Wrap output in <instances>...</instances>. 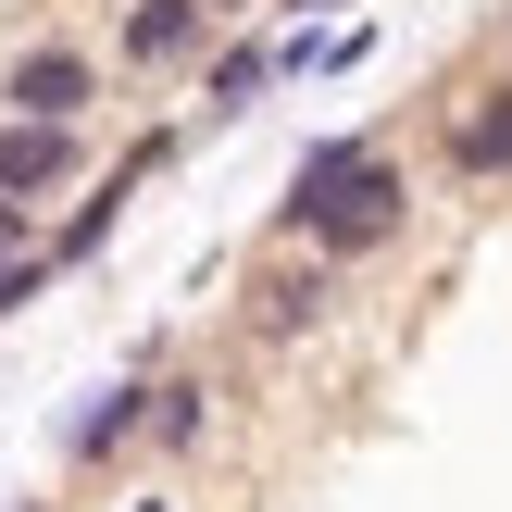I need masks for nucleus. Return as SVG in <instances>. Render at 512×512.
Instances as JSON below:
<instances>
[{
  "label": "nucleus",
  "mask_w": 512,
  "mask_h": 512,
  "mask_svg": "<svg viewBox=\"0 0 512 512\" xmlns=\"http://www.w3.org/2000/svg\"><path fill=\"white\" fill-rule=\"evenodd\" d=\"M275 225H288L300 250H325V263H363V250H388L400 225H413V175H400L375 138H325V150H300Z\"/></svg>",
  "instance_id": "nucleus-1"
},
{
  "label": "nucleus",
  "mask_w": 512,
  "mask_h": 512,
  "mask_svg": "<svg viewBox=\"0 0 512 512\" xmlns=\"http://www.w3.org/2000/svg\"><path fill=\"white\" fill-rule=\"evenodd\" d=\"M88 100H100V63L75 38H38L13 75H0V113H38V125H88Z\"/></svg>",
  "instance_id": "nucleus-2"
},
{
  "label": "nucleus",
  "mask_w": 512,
  "mask_h": 512,
  "mask_svg": "<svg viewBox=\"0 0 512 512\" xmlns=\"http://www.w3.org/2000/svg\"><path fill=\"white\" fill-rule=\"evenodd\" d=\"M325 313H338V263H325V250L313 263H275L263 288H250V338H313Z\"/></svg>",
  "instance_id": "nucleus-3"
},
{
  "label": "nucleus",
  "mask_w": 512,
  "mask_h": 512,
  "mask_svg": "<svg viewBox=\"0 0 512 512\" xmlns=\"http://www.w3.org/2000/svg\"><path fill=\"white\" fill-rule=\"evenodd\" d=\"M50 188H75V125L0 113V200H50Z\"/></svg>",
  "instance_id": "nucleus-4"
},
{
  "label": "nucleus",
  "mask_w": 512,
  "mask_h": 512,
  "mask_svg": "<svg viewBox=\"0 0 512 512\" xmlns=\"http://www.w3.org/2000/svg\"><path fill=\"white\" fill-rule=\"evenodd\" d=\"M200 38H213V0H125V63L138 75L200 63Z\"/></svg>",
  "instance_id": "nucleus-5"
},
{
  "label": "nucleus",
  "mask_w": 512,
  "mask_h": 512,
  "mask_svg": "<svg viewBox=\"0 0 512 512\" xmlns=\"http://www.w3.org/2000/svg\"><path fill=\"white\" fill-rule=\"evenodd\" d=\"M450 175H463V188H488V175H512V75L488 100H475L463 125H450Z\"/></svg>",
  "instance_id": "nucleus-6"
},
{
  "label": "nucleus",
  "mask_w": 512,
  "mask_h": 512,
  "mask_svg": "<svg viewBox=\"0 0 512 512\" xmlns=\"http://www.w3.org/2000/svg\"><path fill=\"white\" fill-rule=\"evenodd\" d=\"M125 438H150V375H125V388L113 400H100V413L88 425H75V463H113V450Z\"/></svg>",
  "instance_id": "nucleus-7"
},
{
  "label": "nucleus",
  "mask_w": 512,
  "mask_h": 512,
  "mask_svg": "<svg viewBox=\"0 0 512 512\" xmlns=\"http://www.w3.org/2000/svg\"><path fill=\"white\" fill-rule=\"evenodd\" d=\"M200 425H213V388H200V375L150 388V450H200Z\"/></svg>",
  "instance_id": "nucleus-8"
},
{
  "label": "nucleus",
  "mask_w": 512,
  "mask_h": 512,
  "mask_svg": "<svg viewBox=\"0 0 512 512\" xmlns=\"http://www.w3.org/2000/svg\"><path fill=\"white\" fill-rule=\"evenodd\" d=\"M200 88H213V113H238V100H263V88H275V50H263V38L213 50V75H200Z\"/></svg>",
  "instance_id": "nucleus-9"
},
{
  "label": "nucleus",
  "mask_w": 512,
  "mask_h": 512,
  "mask_svg": "<svg viewBox=\"0 0 512 512\" xmlns=\"http://www.w3.org/2000/svg\"><path fill=\"white\" fill-rule=\"evenodd\" d=\"M38 288H50V250H13V263H0V313H25Z\"/></svg>",
  "instance_id": "nucleus-10"
},
{
  "label": "nucleus",
  "mask_w": 512,
  "mask_h": 512,
  "mask_svg": "<svg viewBox=\"0 0 512 512\" xmlns=\"http://www.w3.org/2000/svg\"><path fill=\"white\" fill-rule=\"evenodd\" d=\"M13 250H38V200H0V263Z\"/></svg>",
  "instance_id": "nucleus-11"
},
{
  "label": "nucleus",
  "mask_w": 512,
  "mask_h": 512,
  "mask_svg": "<svg viewBox=\"0 0 512 512\" xmlns=\"http://www.w3.org/2000/svg\"><path fill=\"white\" fill-rule=\"evenodd\" d=\"M288 13H300V25H325V13H338V0H288Z\"/></svg>",
  "instance_id": "nucleus-12"
},
{
  "label": "nucleus",
  "mask_w": 512,
  "mask_h": 512,
  "mask_svg": "<svg viewBox=\"0 0 512 512\" xmlns=\"http://www.w3.org/2000/svg\"><path fill=\"white\" fill-rule=\"evenodd\" d=\"M213 13H238V0H213Z\"/></svg>",
  "instance_id": "nucleus-13"
},
{
  "label": "nucleus",
  "mask_w": 512,
  "mask_h": 512,
  "mask_svg": "<svg viewBox=\"0 0 512 512\" xmlns=\"http://www.w3.org/2000/svg\"><path fill=\"white\" fill-rule=\"evenodd\" d=\"M138 512H163V500H138Z\"/></svg>",
  "instance_id": "nucleus-14"
},
{
  "label": "nucleus",
  "mask_w": 512,
  "mask_h": 512,
  "mask_svg": "<svg viewBox=\"0 0 512 512\" xmlns=\"http://www.w3.org/2000/svg\"><path fill=\"white\" fill-rule=\"evenodd\" d=\"M25 512H50V500H25Z\"/></svg>",
  "instance_id": "nucleus-15"
}]
</instances>
